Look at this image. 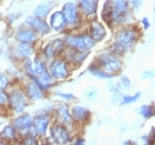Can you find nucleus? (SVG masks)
Instances as JSON below:
<instances>
[{"label": "nucleus", "mask_w": 155, "mask_h": 145, "mask_svg": "<svg viewBox=\"0 0 155 145\" xmlns=\"http://www.w3.org/2000/svg\"><path fill=\"white\" fill-rule=\"evenodd\" d=\"M9 104V94L7 92V90H0V107H7Z\"/></svg>", "instance_id": "2f4dec72"}, {"label": "nucleus", "mask_w": 155, "mask_h": 145, "mask_svg": "<svg viewBox=\"0 0 155 145\" xmlns=\"http://www.w3.org/2000/svg\"><path fill=\"white\" fill-rule=\"evenodd\" d=\"M62 12L68 23V28L70 30L79 29L83 23V16L81 15L79 6L75 2L69 1L62 6Z\"/></svg>", "instance_id": "0eeeda50"}, {"label": "nucleus", "mask_w": 155, "mask_h": 145, "mask_svg": "<svg viewBox=\"0 0 155 145\" xmlns=\"http://www.w3.org/2000/svg\"><path fill=\"white\" fill-rule=\"evenodd\" d=\"M141 95H142L141 92H136V93H134L133 95H130V94H123L122 99H121V101H120V105L123 107V105H129V104L135 103L136 101L140 100Z\"/></svg>", "instance_id": "bb28decb"}, {"label": "nucleus", "mask_w": 155, "mask_h": 145, "mask_svg": "<svg viewBox=\"0 0 155 145\" xmlns=\"http://www.w3.org/2000/svg\"><path fill=\"white\" fill-rule=\"evenodd\" d=\"M49 140H51V143L53 144L65 145L71 143L73 141V137L71 134V130L54 121L49 126Z\"/></svg>", "instance_id": "39448f33"}, {"label": "nucleus", "mask_w": 155, "mask_h": 145, "mask_svg": "<svg viewBox=\"0 0 155 145\" xmlns=\"http://www.w3.org/2000/svg\"><path fill=\"white\" fill-rule=\"evenodd\" d=\"M53 119H54L55 122L63 124L67 127H69L71 131L77 125L74 123V121H73V119H72L71 111H70L68 105L64 103L57 105V107L54 109V112H53Z\"/></svg>", "instance_id": "9b49d317"}, {"label": "nucleus", "mask_w": 155, "mask_h": 145, "mask_svg": "<svg viewBox=\"0 0 155 145\" xmlns=\"http://www.w3.org/2000/svg\"><path fill=\"white\" fill-rule=\"evenodd\" d=\"M130 7L133 12H139L142 9L143 6V0H129Z\"/></svg>", "instance_id": "473e14b6"}, {"label": "nucleus", "mask_w": 155, "mask_h": 145, "mask_svg": "<svg viewBox=\"0 0 155 145\" xmlns=\"http://www.w3.org/2000/svg\"><path fill=\"white\" fill-rule=\"evenodd\" d=\"M99 1L100 0H79V9L81 15L85 19H94L97 18V9H99Z\"/></svg>", "instance_id": "dca6fc26"}, {"label": "nucleus", "mask_w": 155, "mask_h": 145, "mask_svg": "<svg viewBox=\"0 0 155 145\" xmlns=\"http://www.w3.org/2000/svg\"><path fill=\"white\" fill-rule=\"evenodd\" d=\"M1 124H2V122H0V125H1Z\"/></svg>", "instance_id": "37998d69"}, {"label": "nucleus", "mask_w": 155, "mask_h": 145, "mask_svg": "<svg viewBox=\"0 0 155 145\" xmlns=\"http://www.w3.org/2000/svg\"><path fill=\"white\" fill-rule=\"evenodd\" d=\"M52 8H53V2L50 1V0H45V1L40 2L38 6L33 9L32 15L39 17V18H43V19H45V18L49 16V13L51 12Z\"/></svg>", "instance_id": "b1692460"}, {"label": "nucleus", "mask_w": 155, "mask_h": 145, "mask_svg": "<svg viewBox=\"0 0 155 145\" xmlns=\"http://www.w3.org/2000/svg\"><path fill=\"white\" fill-rule=\"evenodd\" d=\"M31 70H32V73L29 77L27 79H31V77H40L45 72L48 71V64L41 55H36L35 58L32 59V67H31Z\"/></svg>", "instance_id": "4be33fe9"}, {"label": "nucleus", "mask_w": 155, "mask_h": 145, "mask_svg": "<svg viewBox=\"0 0 155 145\" xmlns=\"http://www.w3.org/2000/svg\"><path fill=\"white\" fill-rule=\"evenodd\" d=\"M39 35L29 27H21L16 32L13 33V39L17 42H23V43H32L35 44L39 40Z\"/></svg>", "instance_id": "2eb2a0df"}, {"label": "nucleus", "mask_w": 155, "mask_h": 145, "mask_svg": "<svg viewBox=\"0 0 155 145\" xmlns=\"http://www.w3.org/2000/svg\"><path fill=\"white\" fill-rule=\"evenodd\" d=\"M141 25H142L143 30H149L150 27H151V22H150V19L147 17H143L142 20H141Z\"/></svg>", "instance_id": "e433bc0d"}, {"label": "nucleus", "mask_w": 155, "mask_h": 145, "mask_svg": "<svg viewBox=\"0 0 155 145\" xmlns=\"http://www.w3.org/2000/svg\"><path fill=\"white\" fill-rule=\"evenodd\" d=\"M35 53V45L32 43H23V42H17V45L13 48L12 54L15 59L22 61L25 59L30 58Z\"/></svg>", "instance_id": "aec40b11"}, {"label": "nucleus", "mask_w": 155, "mask_h": 145, "mask_svg": "<svg viewBox=\"0 0 155 145\" xmlns=\"http://www.w3.org/2000/svg\"><path fill=\"white\" fill-rule=\"evenodd\" d=\"M101 18L103 23H105L109 28H113V5H112V0H105L102 7V12H101Z\"/></svg>", "instance_id": "5701e85b"}, {"label": "nucleus", "mask_w": 155, "mask_h": 145, "mask_svg": "<svg viewBox=\"0 0 155 145\" xmlns=\"http://www.w3.org/2000/svg\"><path fill=\"white\" fill-rule=\"evenodd\" d=\"M94 62L97 63L99 67L103 69L104 71H107V73H111L113 75H116L121 72L123 68V62L120 57L111 53L110 51L102 52L97 55Z\"/></svg>", "instance_id": "20e7f679"}, {"label": "nucleus", "mask_w": 155, "mask_h": 145, "mask_svg": "<svg viewBox=\"0 0 155 145\" xmlns=\"http://www.w3.org/2000/svg\"><path fill=\"white\" fill-rule=\"evenodd\" d=\"M0 139L6 144L20 142V136L12 124H8V125L3 126V129L0 132Z\"/></svg>", "instance_id": "412c9836"}, {"label": "nucleus", "mask_w": 155, "mask_h": 145, "mask_svg": "<svg viewBox=\"0 0 155 145\" xmlns=\"http://www.w3.org/2000/svg\"><path fill=\"white\" fill-rule=\"evenodd\" d=\"M141 77H142L143 80H144V79H145V80L154 79V77H155V71H150V70H147V71H144V72H142Z\"/></svg>", "instance_id": "c9c22d12"}, {"label": "nucleus", "mask_w": 155, "mask_h": 145, "mask_svg": "<svg viewBox=\"0 0 155 145\" xmlns=\"http://www.w3.org/2000/svg\"><path fill=\"white\" fill-rule=\"evenodd\" d=\"M87 72L92 74L93 77H97V79H102V80H110V79H113L115 77L113 74L107 73V71H104L103 69L99 67L94 61L92 63H90V65L87 67Z\"/></svg>", "instance_id": "393cba45"}, {"label": "nucleus", "mask_w": 155, "mask_h": 145, "mask_svg": "<svg viewBox=\"0 0 155 145\" xmlns=\"http://www.w3.org/2000/svg\"><path fill=\"white\" fill-rule=\"evenodd\" d=\"M84 97L85 99H87V100H95L97 97V91L94 89V87H91V89H89V90H85L83 93Z\"/></svg>", "instance_id": "72a5a7b5"}, {"label": "nucleus", "mask_w": 155, "mask_h": 145, "mask_svg": "<svg viewBox=\"0 0 155 145\" xmlns=\"http://www.w3.org/2000/svg\"><path fill=\"white\" fill-rule=\"evenodd\" d=\"M20 143L21 144H27V145H36L39 144V141H38V136L35 135V134H28V135L23 136L21 137L20 140Z\"/></svg>", "instance_id": "c85d7f7f"}, {"label": "nucleus", "mask_w": 155, "mask_h": 145, "mask_svg": "<svg viewBox=\"0 0 155 145\" xmlns=\"http://www.w3.org/2000/svg\"><path fill=\"white\" fill-rule=\"evenodd\" d=\"M49 25L51 30L55 32H64L68 29V23L64 18V15L62 12V10H57L50 15L49 17Z\"/></svg>", "instance_id": "a211bd4d"}, {"label": "nucleus", "mask_w": 155, "mask_h": 145, "mask_svg": "<svg viewBox=\"0 0 155 145\" xmlns=\"http://www.w3.org/2000/svg\"><path fill=\"white\" fill-rule=\"evenodd\" d=\"M32 123H33V116L29 113H20L17 114V116L12 120V124L15 126V129L17 130V132L19 134L20 140L23 136L28 135L31 133V129H32Z\"/></svg>", "instance_id": "9d476101"}, {"label": "nucleus", "mask_w": 155, "mask_h": 145, "mask_svg": "<svg viewBox=\"0 0 155 145\" xmlns=\"http://www.w3.org/2000/svg\"><path fill=\"white\" fill-rule=\"evenodd\" d=\"M3 144H6V143H5V142L2 141V140L0 139V145H3Z\"/></svg>", "instance_id": "a19ab883"}, {"label": "nucleus", "mask_w": 155, "mask_h": 145, "mask_svg": "<svg viewBox=\"0 0 155 145\" xmlns=\"http://www.w3.org/2000/svg\"><path fill=\"white\" fill-rule=\"evenodd\" d=\"M9 110L15 114H20L26 111V109L29 105V99L27 97L26 92L22 87L19 85H10L9 91Z\"/></svg>", "instance_id": "7ed1b4c3"}, {"label": "nucleus", "mask_w": 155, "mask_h": 145, "mask_svg": "<svg viewBox=\"0 0 155 145\" xmlns=\"http://www.w3.org/2000/svg\"><path fill=\"white\" fill-rule=\"evenodd\" d=\"M72 143L74 145H83L85 144V140L83 137H75L74 141H72Z\"/></svg>", "instance_id": "4c0bfd02"}, {"label": "nucleus", "mask_w": 155, "mask_h": 145, "mask_svg": "<svg viewBox=\"0 0 155 145\" xmlns=\"http://www.w3.org/2000/svg\"><path fill=\"white\" fill-rule=\"evenodd\" d=\"M153 11H154V15H155V3H154V7H153Z\"/></svg>", "instance_id": "79ce46f5"}, {"label": "nucleus", "mask_w": 155, "mask_h": 145, "mask_svg": "<svg viewBox=\"0 0 155 145\" xmlns=\"http://www.w3.org/2000/svg\"><path fill=\"white\" fill-rule=\"evenodd\" d=\"M142 36V30L135 23L119 27L114 35V40L111 43L109 51L117 57L129 53L132 51Z\"/></svg>", "instance_id": "f257e3e1"}, {"label": "nucleus", "mask_w": 155, "mask_h": 145, "mask_svg": "<svg viewBox=\"0 0 155 145\" xmlns=\"http://www.w3.org/2000/svg\"><path fill=\"white\" fill-rule=\"evenodd\" d=\"M10 17H11V19L9 20V22H10V23H12L13 21H15V20H16L17 18H18V17L16 16V13H12V15H10Z\"/></svg>", "instance_id": "58836bf2"}, {"label": "nucleus", "mask_w": 155, "mask_h": 145, "mask_svg": "<svg viewBox=\"0 0 155 145\" xmlns=\"http://www.w3.org/2000/svg\"><path fill=\"white\" fill-rule=\"evenodd\" d=\"M27 97L30 101H40L45 97V91H43L36 81L28 79L26 83L22 85Z\"/></svg>", "instance_id": "f3484780"}, {"label": "nucleus", "mask_w": 155, "mask_h": 145, "mask_svg": "<svg viewBox=\"0 0 155 145\" xmlns=\"http://www.w3.org/2000/svg\"><path fill=\"white\" fill-rule=\"evenodd\" d=\"M65 48V43L63 38H54L48 41L41 49V55L45 61H50L51 59L57 57H61L62 52Z\"/></svg>", "instance_id": "1a4fd4ad"}, {"label": "nucleus", "mask_w": 155, "mask_h": 145, "mask_svg": "<svg viewBox=\"0 0 155 145\" xmlns=\"http://www.w3.org/2000/svg\"><path fill=\"white\" fill-rule=\"evenodd\" d=\"M52 119H53V114L50 112L38 113L37 115H35L33 116L31 134H35L38 137L45 136L49 130V126L52 122Z\"/></svg>", "instance_id": "6e6552de"}, {"label": "nucleus", "mask_w": 155, "mask_h": 145, "mask_svg": "<svg viewBox=\"0 0 155 145\" xmlns=\"http://www.w3.org/2000/svg\"><path fill=\"white\" fill-rule=\"evenodd\" d=\"M90 54V52H82L79 50H75L73 48L67 47L65 45L64 50L62 52L61 57L64 59L65 61L68 62L71 67H80L82 65L85 59L87 58V55Z\"/></svg>", "instance_id": "f8f14e48"}, {"label": "nucleus", "mask_w": 155, "mask_h": 145, "mask_svg": "<svg viewBox=\"0 0 155 145\" xmlns=\"http://www.w3.org/2000/svg\"><path fill=\"white\" fill-rule=\"evenodd\" d=\"M136 112H137L139 115H141L143 119L145 120L152 119L153 116L155 115V109L151 104H143L140 107H137Z\"/></svg>", "instance_id": "a878e982"}, {"label": "nucleus", "mask_w": 155, "mask_h": 145, "mask_svg": "<svg viewBox=\"0 0 155 145\" xmlns=\"http://www.w3.org/2000/svg\"><path fill=\"white\" fill-rule=\"evenodd\" d=\"M117 87H119L120 91H126V90H130L131 89V80H130L129 77H125V75H121L119 79V82H117Z\"/></svg>", "instance_id": "cd10ccee"}, {"label": "nucleus", "mask_w": 155, "mask_h": 145, "mask_svg": "<svg viewBox=\"0 0 155 145\" xmlns=\"http://www.w3.org/2000/svg\"><path fill=\"white\" fill-rule=\"evenodd\" d=\"M11 85L9 77L3 72H0V90H8Z\"/></svg>", "instance_id": "c756f323"}, {"label": "nucleus", "mask_w": 155, "mask_h": 145, "mask_svg": "<svg viewBox=\"0 0 155 145\" xmlns=\"http://www.w3.org/2000/svg\"><path fill=\"white\" fill-rule=\"evenodd\" d=\"M63 40L67 47H70V48H73L82 52H90L97 43L87 32L74 33L72 30L71 32H64Z\"/></svg>", "instance_id": "f03ea898"}, {"label": "nucleus", "mask_w": 155, "mask_h": 145, "mask_svg": "<svg viewBox=\"0 0 155 145\" xmlns=\"http://www.w3.org/2000/svg\"><path fill=\"white\" fill-rule=\"evenodd\" d=\"M48 71L55 81H63L71 75V65L62 57H57L49 61Z\"/></svg>", "instance_id": "423d86ee"}, {"label": "nucleus", "mask_w": 155, "mask_h": 145, "mask_svg": "<svg viewBox=\"0 0 155 145\" xmlns=\"http://www.w3.org/2000/svg\"><path fill=\"white\" fill-rule=\"evenodd\" d=\"M55 95L59 97H61L63 100L65 101H75L77 100V97H75L74 94L72 93H63V92H55Z\"/></svg>", "instance_id": "f704fd0d"}, {"label": "nucleus", "mask_w": 155, "mask_h": 145, "mask_svg": "<svg viewBox=\"0 0 155 145\" xmlns=\"http://www.w3.org/2000/svg\"><path fill=\"white\" fill-rule=\"evenodd\" d=\"M123 144H124V145H132V144H135V142L127 140V141H125V142H123Z\"/></svg>", "instance_id": "ea45409f"}, {"label": "nucleus", "mask_w": 155, "mask_h": 145, "mask_svg": "<svg viewBox=\"0 0 155 145\" xmlns=\"http://www.w3.org/2000/svg\"><path fill=\"white\" fill-rule=\"evenodd\" d=\"M70 111H71L72 119H73L77 125H83V124H87V123L90 122L91 112L85 107L77 104V105H73L70 109Z\"/></svg>", "instance_id": "6ab92c4d"}, {"label": "nucleus", "mask_w": 155, "mask_h": 145, "mask_svg": "<svg viewBox=\"0 0 155 145\" xmlns=\"http://www.w3.org/2000/svg\"><path fill=\"white\" fill-rule=\"evenodd\" d=\"M142 141L147 145H152L155 143V127H151L149 134L142 136Z\"/></svg>", "instance_id": "7c9ffc66"}, {"label": "nucleus", "mask_w": 155, "mask_h": 145, "mask_svg": "<svg viewBox=\"0 0 155 145\" xmlns=\"http://www.w3.org/2000/svg\"><path fill=\"white\" fill-rule=\"evenodd\" d=\"M25 26L35 30L39 36H47L51 32V28H50L48 21L43 18H39L35 15L27 17L26 21H25Z\"/></svg>", "instance_id": "ddd939ff"}, {"label": "nucleus", "mask_w": 155, "mask_h": 145, "mask_svg": "<svg viewBox=\"0 0 155 145\" xmlns=\"http://www.w3.org/2000/svg\"><path fill=\"white\" fill-rule=\"evenodd\" d=\"M87 33L92 37L94 41L101 42L103 41L105 37H107V28L104 27V25L101 21L94 18L89 21V26H87Z\"/></svg>", "instance_id": "4468645a"}]
</instances>
